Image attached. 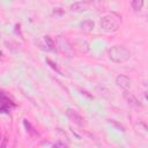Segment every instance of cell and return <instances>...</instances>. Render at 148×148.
Masks as SVG:
<instances>
[{
	"label": "cell",
	"mask_w": 148,
	"mask_h": 148,
	"mask_svg": "<svg viewBox=\"0 0 148 148\" xmlns=\"http://www.w3.org/2000/svg\"><path fill=\"white\" fill-rule=\"evenodd\" d=\"M116 83L123 90H128L131 88V79L126 75H118L116 77Z\"/></svg>",
	"instance_id": "cell-4"
},
{
	"label": "cell",
	"mask_w": 148,
	"mask_h": 148,
	"mask_svg": "<svg viewBox=\"0 0 148 148\" xmlns=\"http://www.w3.org/2000/svg\"><path fill=\"white\" fill-rule=\"evenodd\" d=\"M99 1H102V0H99Z\"/></svg>",
	"instance_id": "cell-16"
},
{
	"label": "cell",
	"mask_w": 148,
	"mask_h": 148,
	"mask_svg": "<svg viewBox=\"0 0 148 148\" xmlns=\"http://www.w3.org/2000/svg\"><path fill=\"white\" fill-rule=\"evenodd\" d=\"M88 8H89V5H88V2H86V1H79V2H75V3H73V5L71 6V10L77 12V13L84 12V10H87Z\"/></svg>",
	"instance_id": "cell-7"
},
{
	"label": "cell",
	"mask_w": 148,
	"mask_h": 148,
	"mask_svg": "<svg viewBox=\"0 0 148 148\" xmlns=\"http://www.w3.org/2000/svg\"><path fill=\"white\" fill-rule=\"evenodd\" d=\"M94 27H95L94 22H92V21H89V20H86V21H83V22L80 23V28H81V30H83L84 32H90V31L94 29Z\"/></svg>",
	"instance_id": "cell-8"
},
{
	"label": "cell",
	"mask_w": 148,
	"mask_h": 148,
	"mask_svg": "<svg viewBox=\"0 0 148 148\" xmlns=\"http://www.w3.org/2000/svg\"><path fill=\"white\" fill-rule=\"evenodd\" d=\"M124 97H125V99L127 101V104H128L130 106H141V104H140V102L138 101V98H136L132 92H130L128 90H124Z\"/></svg>",
	"instance_id": "cell-5"
},
{
	"label": "cell",
	"mask_w": 148,
	"mask_h": 148,
	"mask_svg": "<svg viewBox=\"0 0 148 148\" xmlns=\"http://www.w3.org/2000/svg\"><path fill=\"white\" fill-rule=\"evenodd\" d=\"M65 12H64V9L62 8H54L53 9V12H52V14L53 15H62Z\"/></svg>",
	"instance_id": "cell-13"
},
{
	"label": "cell",
	"mask_w": 148,
	"mask_h": 148,
	"mask_svg": "<svg viewBox=\"0 0 148 148\" xmlns=\"http://www.w3.org/2000/svg\"><path fill=\"white\" fill-rule=\"evenodd\" d=\"M10 104H12V102L0 91V111L5 112V111L10 110V106H9Z\"/></svg>",
	"instance_id": "cell-6"
},
{
	"label": "cell",
	"mask_w": 148,
	"mask_h": 148,
	"mask_svg": "<svg viewBox=\"0 0 148 148\" xmlns=\"http://www.w3.org/2000/svg\"><path fill=\"white\" fill-rule=\"evenodd\" d=\"M109 59L116 64H123V62H126L130 58H131V51L123 46V45H114V46H111L109 49Z\"/></svg>",
	"instance_id": "cell-1"
},
{
	"label": "cell",
	"mask_w": 148,
	"mask_h": 148,
	"mask_svg": "<svg viewBox=\"0 0 148 148\" xmlns=\"http://www.w3.org/2000/svg\"><path fill=\"white\" fill-rule=\"evenodd\" d=\"M44 40L46 43V46H49V50H53L54 49V42L50 36H44Z\"/></svg>",
	"instance_id": "cell-11"
},
{
	"label": "cell",
	"mask_w": 148,
	"mask_h": 148,
	"mask_svg": "<svg viewBox=\"0 0 148 148\" xmlns=\"http://www.w3.org/2000/svg\"><path fill=\"white\" fill-rule=\"evenodd\" d=\"M0 140H1V133H0Z\"/></svg>",
	"instance_id": "cell-15"
},
{
	"label": "cell",
	"mask_w": 148,
	"mask_h": 148,
	"mask_svg": "<svg viewBox=\"0 0 148 148\" xmlns=\"http://www.w3.org/2000/svg\"><path fill=\"white\" fill-rule=\"evenodd\" d=\"M143 5H145V0H132L131 1V6L134 12H140L143 8Z\"/></svg>",
	"instance_id": "cell-9"
},
{
	"label": "cell",
	"mask_w": 148,
	"mask_h": 148,
	"mask_svg": "<svg viewBox=\"0 0 148 148\" xmlns=\"http://www.w3.org/2000/svg\"><path fill=\"white\" fill-rule=\"evenodd\" d=\"M120 23H121V17L119 15H117L116 13H110V14L104 15L99 22L101 28L106 32L117 31L120 27Z\"/></svg>",
	"instance_id": "cell-2"
},
{
	"label": "cell",
	"mask_w": 148,
	"mask_h": 148,
	"mask_svg": "<svg viewBox=\"0 0 148 148\" xmlns=\"http://www.w3.org/2000/svg\"><path fill=\"white\" fill-rule=\"evenodd\" d=\"M23 124H24V126H25V128H27L28 133H30L32 136H38V133L35 131V128L30 125V123H29V121H27V120L24 119V120H23Z\"/></svg>",
	"instance_id": "cell-10"
},
{
	"label": "cell",
	"mask_w": 148,
	"mask_h": 148,
	"mask_svg": "<svg viewBox=\"0 0 148 148\" xmlns=\"http://www.w3.org/2000/svg\"><path fill=\"white\" fill-rule=\"evenodd\" d=\"M46 62H47V64H50V66H51V67H52V68H53V69H54V71H57V72H58V73H59V74H61V72H60V71H59V69H58V67H57V65H56V64H54V62H53V61H51V60H50V59H49V58H47V59H46Z\"/></svg>",
	"instance_id": "cell-12"
},
{
	"label": "cell",
	"mask_w": 148,
	"mask_h": 148,
	"mask_svg": "<svg viewBox=\"0 0 148 148\" xmlns=\"http://www.w3.org/2000/svg\"><path fill=\"white\" fill-rule=\"evenodd\" d=\"M66 114H67V117H68L73 123H75L76 125H79V126H84V125H86L84 118H83L81 114H79L75 110L68 109V110L66 111Z\"/></svg>",
	"instance_id": "cell-3"
},
{
	"label": "cell",
	"mask_w": 148,
	"mask_h": 148,
	"mask_svg": "<svg viewBox=\"0 0 148 148\" xmlns=\"http://www.w3.org/2000/svg\"><path fill=\"white\" fill-rule=\"evenodd\" d=\"M53 146H54V147H66L67 145H66V143H62V142H57V143H54Z\"/></svg>",
	"instance_id": "cell-14"
}]
</instances>
